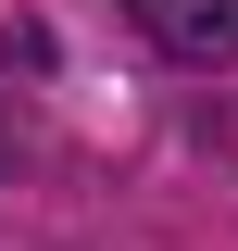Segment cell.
Here are the masks:
<instances>
[{
  "instance_id": "6da1fadb",
  "label": "cell",
  "mask_w": 238,
  "mask_h": 251,
  "mask_svg": "<svg viewBox=\"0 0 238 251\" xmlns=\"http://www.w3.org/2000/svg\"><path fill=\"white\" fill-rule=\"evenodd\" d=\"M138 13L150 50H176V63H238V0H125Z\"/></svg>"
}]
</instances>
